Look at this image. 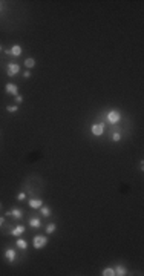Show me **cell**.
Masks as SVG:
<instances>
[{
	"label": "cell",
	"instance_id": "1",
	"mask_svg": "<svg viewBox=\"0 0 144 276\" xmlns=\"http://www.w3.org/2000/svg\"><path fill=\"white\" fill-rule=\"evenodd\" d=\"M106 120H107L110 124H116L119 120H121V112L116 110V109L109 110V112H107V115H106Z\"/></svg>",
	"mask_w": 144,
	"mask_h": 276
},
{
	"label": "cell",
	"instance_id": "2",
	"mask_svg": "<svg viewBox=\"0 0 144 276\" xmlns=\"http://www.w3.org/2000/svg\"><path fill=\"white\" fill-rule=\"evenodd\" d=\"M46 244H47V238L43 236V235H37V236H34V239H32V245H34V248H37V250L43 248Z\"/></svg>",
	"mask_w": 144,
	"mask_h": 276
},
{
	"label": "cell",
	"instance_id": "3",
	"mask_svg": "<svg viewBox=\"0 0 144 276\" xmlns=\"http://www.w3.org/2000/svg\"><path fill=\"white\" fill-rule=\"evenodd\" d=\"M104 126H106V123H104V121L93 123V124H92V127H90L92 135H95V136H101V135H103V132H104Z\"/></svg>",
	"mask_w": 144,
	"mask_h": 276
},
{
	"label": "cell",
	"instance_id": "4",
	"mask_svg": "<svg viewBox=\"0 0 144 276\" xmlns=\"http://www.w3.org/2000/svg\"><path fill=\"white\" fill-rule=\"evenodd\" d=\"M18 71H20V66H18V63H15V61H11V63H8V66H6V74H8L9 77H14L15 74H18Z\"/></svg>",
	"mask_w": 144,
	"mask_h": 276
},
{
	"label": "cell",
	"instance_id": "5",
	"mask_svg": "<svg viewBox=\"0 0 144 276\" xmlns=\"http://www.w3.org/2000/svg\"><path fill=\"white\" fill-rule=\"evenodd\" d=\"M6 216H12V218H15V219H21L23 218V210L20 209V207H12L11 210H8L6 212Z\"/></svg>",
	"mask_w": 144,
	"mask_h": 276
},
{
	"label": "cell",
	"instance_id": "6",
	"mask_svg": "<svg viewBox=\"0 0 144 276\" xmlns=\"http://www.w3.org/2000/svg\"><path fill=\"white\" fill-rule=\"evenodd\" d=\"M3 256H5V259H6L8 262H14L15 258H17V253H15L14 248H6L5 253H3Z\"/></svg>",
	"mask_w": 144,
	"mask_h": 276
},
{
	"label": "cell",
	"instance_id": "7",
	"mask_svg": "<svg viewBox=\"0 0 144 276\" xmlns=\"http://www.w3.org/2000/svg\"><path fill=\"white\" fill-rule=\"evenodd\" d=\"M5 92L6 94H9V95H18V87H17V84H14V83H8L6 86H5Z\"/></svg>",
	"mask_w": 144,
	"mask_h": 276
},
{
	"label": "cell",
	"instance_id": "8",
	"mask_svg": "<svg viewBox=\"0 0 144 276\" xmlns=\"http://www.w3.org/2000/svg\"><path fill=\"white\" fill-rule=\"evenodd\" d=\"M28 204H29L31 209H40V207L43 205V201H41L40 198H31V199L28 201Z\"/></svg>",
	"mask_w": 144,
	"mask_h": 276
},
{
	"label": "cell",
	"instance_id": "9",
	"mask_svg": "<svg viewBox=\"0 0 144 276\" xmlns=\"http://www.w3.org/2000/svg\"><path fill=\"white\" fill-rule=\"evenodd\" d=\"M25 225H21V224H18V225H15L14 228H12V233H11V236H21L23 233H25Z\"/></svg>",
	"mask_w": 144,
	"mask_h": 276
},
{
	"label": "cell",
	"instance_id": "10",
	"mask_svg": "<svg viewBox=\"0 0 144 276\" xmlns=\"http://www.w3.org/2000/svg\"><path fill=\"white\" fill-rule=\"evenodd\" d=\"M113 270H115V274H118V276H126L127 274V268L123 267V265H116Z\"/></svg>",
	"mask_w": 144,
	"mask_h": 276
},
{
	"label": "cell",
	"instance_id": "11",
	"mask_svg": "<svg viewBox=\"0 0 144 276\" xmlns=\"http://www.w3.org/2000/svg\"><path fill=\"white\" fill-rule=\"evenodd\" d=\"M9 51H11V55H12V57H20V54H21V46L14 44Z\"/></svg>",
	"mask_w": 144,
	"mask_h": 276
},
{
	"label": "cell",
	"instance_id": "12",
	"mask_svg": "<svg viewBox=\"0 0 144 276\" xmlns=\"http://www.w3.org/2000/svg\"><path fill=\"white\" fill-rule=\"evenodd\" d=\"M29 225H31L32 228H40V227H41L40 218H31V219H29Z\"/></svg>",
	"mask_w": 144,
	"mask_h": 276
},
{
	"label": "cell",
	"instance_id": "13",
	"mask_svg": "<svg viewBox=\"0 0 144 276\" xmlns=\"http://www.w3.org/2000/svg\"><path fill=\"white\" fill-rule=\"evenodd\" d=\"M15 245H17L20 250H23V251L28 248V242H26L25 239H17V241H15Z\"/></svg>",
	"mask_w": 144,
	"mask_h": 276
},
{
	"label": "cell",
	"instance_id": "14",
	"mask_svg": "<svg viewBox=\"0 0 144 276\" xmlns=\"http://www.w3.org/2000/svg\"><path fill=\"white\" fill-rule=\"evenodd\" d=\"M0 228H2V232H3L5 235H11V233H12V225H11V224H5V222H3V225L0 227Z\"/></svg>",
	"mask_w": 144,
	"mask_h": 276
},
{
	"label": "cell",
	"instance_id": "15",
	"mask_svg": "<svg viewBox=\"0 0 144 276\" xmlns=\"http://www.w3.org/2000/svg\"><path fill=\"white\" fill-rule=\"evenodd\" d=\"M40 213H41V215H43V216H46V218H47V216H51V215H52V212H51V209H49V207H46V205H41V207H40Z\"/></svg>",
	"mask_w": 144,
	"mask_h": 276
},
{
	"label": "cell",
	"instance_id": "16",
	"mask_svg": "<svg viewBox=\"0 0 144 276\" xmlns=\"http://www.w3.org/2000/svg\"><path fill=\"white\" fill-rule=\"evenodd\" d=\"M101 274H103V276H115V270H113L112 267H107V268H104V270L101 271Z\"/></svg>",
	"mask_w": 144,
	"mask_h": 276
},
{
	"label": "cell",
	"instance_id": "17",
	"mask_svg": "<svg viewBox=\"0 0 144 276\" xmlns=\"http://www.w3.org/2000/svg\"><path fill=\"white\" fill-rule=\"evenodd\" d=\"M25 66H26L28 69L34 67V66H35V60H34V58H31V57H29V58H26V60H25Z\"/></svg>",
	"mask_w": 144,
	"mask_h": 276
},
{
	"label": "cell",
	"instance_id": "18",
	"mask_svg": "<svg viewBox=\"0 0 144 276\" xmlns=\"http://www.w3.org/2000/svg\"><path fill=\"white\" fill-rule=\"evenodd\" d=\"M110 138H112V141H113V143H118L119 140H121V133H119V132H113Z\"/></svg>",
	"mask_w": 144,
	"mask_h": 276
},
{
	"label": "cell",
	"instance_id": "19",
	"mask_svg": "<svg viewBox=\"0 0 144 276\" xmlns=\"http://www.w3.org/2000/svg\"><path fill=\"white\" fill-rule=\"evenodd\" d=\"M55 228H57V225H55L54 222H51L49 225H47V227H46V233H49V235H51L52 232H55Z\"/></svg>",
	"mask_w": 144,
	"mask_h": 276
},
{
	"label": "cell",
	"instance_id": "20",
	"mask_svg": "<svg viewBox=\"0 0 144 276\" xmlns=\"http://www.w3.org/2000/svg\"><path fill=\"white\" fill-rule=\"evenodd\" d=\"M6 110L11 112V113H14V112L18 110V106H17V104H9V106H6Z\"/></svg>",
	"mask_w": 144,
	"mask_h": 276
},
{
	"label": "cell",
	"instance_id": "21",
	"mask_svg": "<svg viewBox=\"0 0 144 276\" xmlns=\"http://www.w3.org/2000/svg\"><path fill=\"white\" fill-rule=\"evenodd\" d=\"M17 199H18V201H25V199H26V193H25V192L18 193V195H17Z\"/></svg>",
	"mask_w": 144,
	"mask_h": 276
},
{
	"label": "cell",
	"instance_id": "22",
	"mask_svg": "<svg viewBox=\"0 0 144 276\" xmlns=\"http://www.w3.org/2000/svg\"><path fill=\"white\" fill-rule=\"evenodd\" d=\"M21 101H23V97H21V95H15V103H17V104H20Z\"/></svg>",
	"mask_w": 144,
	"mask_h": 276
},
{
	"label": "cell",
	"instance_id": "23",
	"mask_svg": "<svg viewBox=\"0 0 144 276\" xmlns=\"http://www.w3.org/2000/svg\"><path fill=\"white\" fill-rule=\"evenodd\" d=\"M23 77H25V78H29V77H31V72H29V71H25V72H23Z\"/></svg>",
	"mask_w": 144,
	"mask_h": 276
},
{
	"label": "cell",
	"instance_id": "24",
	"mask_svg": "<svg viewBox=\"0 0 144 276\" xmlns=\"http://www.w3.org/2000/svg\"><path fill=\"white\" fill-rule=\"evenodd\" d=\"M3 222H5V218H2V216H0V227L3 225Z\"/></svg>",
	"mask_w": 144,
	"mask_h": 276
},
{
	"label": "cell",
	"instance_id": "25",
	"mask_svg": "<svg viewBox=\"0 0 144 276\" xmlns=\"http://www.w3.org/2000/svg\"><path fill=\"white\" fill-rule=\"evenodd\" d=\"M2 9H3V5H2V2H0V12H2Z\"/></svg>",
	"mask_w": 144,
	"mask_h": 276
},
{
	"label": "cell",
	"instance_id": "26",
	"mask_svg": "<svg viewBox=\"0 0 144 276\" xmlns=\"http://www.w3.org/2000/svg\"><path fill=\"white\" fill-rule=\"evenodd\" d=\"M2 51H3V48H2V46H0V52H2Z\"/></svg>",
	"mask_w": 144,
	"mask_h": 276
},
{
	"label": "cell",
	"instance_id": "27",
	"mask_svg": "<svg viewBox=\"0 0 144 276\" xmlns=\"http://www.w3.org/2000/svg\"><path fill=\"white\" fill-rule=\"evenodd\" d=\"M0 209H2V204H0Z\"/></svg>",
	"mask_w": 144,
	"mask_h": 276
}]
</instances>
